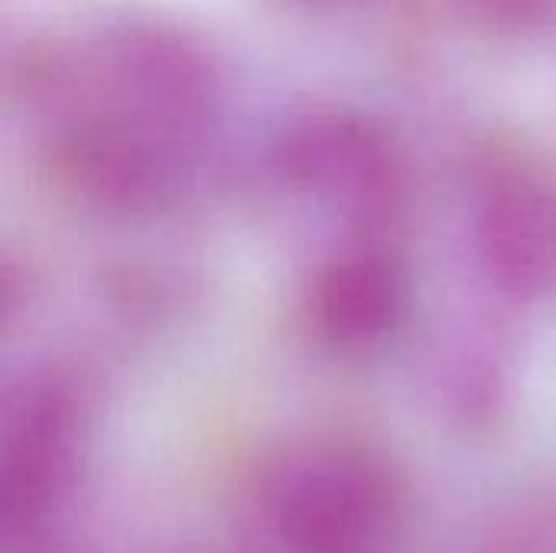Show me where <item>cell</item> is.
Returning <instances> with one entry per match:
<instances>
[{
	"instance_id": "6da1fadb",
	"label": "cell",
	"mask_w": 556,
	"mask_h": 553,
	"mask_svg": "<svg viewBox=\"0 0 556 553\" xmlns=\"http://www.w3.org/2000/svg\"><path fill=\"white\" fill-rule=\"evenodd\" d=\"M391 512L388 482L345 460L293 466L267 495L274 531L296 553H365L388 531Z\"/></svg>"
}]
</instances>
